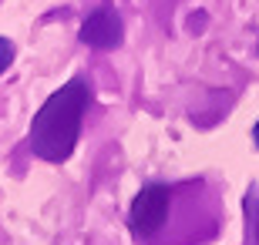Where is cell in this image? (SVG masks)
<instances>
[{
    "label": "cell",
    "instance_id": "obj_1",
    "mask_svg": "<svg viewBox=\"0 0 259 245\" xmlns=\"http://www.w3.org/2000/svg\"><path fill=\"white\" fill-rule=\"evenodd\" d=\"M91 104V81L88 77H71L61 91L40 104V111L30 121L27 144L30 151L44 161H67L81 138V118Z\"/></svg>",
    "mask_w": 259,
    "mask_h": 245
},
{
    "label": "cell",
    "instance_id": "obj_2",
    "mask_svg": "<svg viewBox=\"0 0 259 245\" xmlns=\"http://www.w3.org/2000/svg\"><path fill=\"white\" fill-rule=\"evenodd\" d=\"M168 205H172V191L165 185H145L132 202L128 212V225H132L135 238H152L168 218Z\"/></svg>",
    "mask_w": 259,
    "mask_h": 245
},
{
    "label": "cell",
    "instance_id": "obj_3",
    "mask_svg": "<svg viewBox=\"0 0 259 245\" xmlns=\"http://www.w3.org/2000/svg\"><path fill=\"white\" fill-rule=\"evenodd\" d=\"M121 40H125V24L118 17V10H111V7L91 10L84 17V24H81V44H88L95 51H111Z\"/></svg>",
    "mask_w": 259,
    "mask_h": 245
},
{
    "label": "cell",
    "instance_id": "obj_4",
    "mask_svg": "<svg viewBox=\"0 0 259 245\" xmlns=\"http://www.w3.org/2000/svg\"><path fill=\"white\" fill-rule=\"evenodd\" d=\"M246 218H249L252 235H256V242H259V191H249V195H246Z\"/></svg>",
    "mask_w": 259,
    "mask_h": 245
},
{
    "label": "cell",
    "instance_id": "obj_5",
    "mask_svg": "<svg viewBox=\"0 0 259 245\" xmlns=\"http://www.w3.org/2000/svg\"><path fill=\"white\" fill-rule=\"evenodd\" d=\"M14 64V40L10 37H0V74Z\"/></svg>",
    "mask_w": 259,
    "mask_h": 245
},
{
    "label": "cell",
    "instance_id": "obj_6",
    "mask_svg": "<svg viewBox=\"0 0 259 245\" xmlns=\"http://www.w3.org/2000/svg\"><path fill=\"white\" fill-rule=\"evenodd\" d=\"M252 141L259 144V121H256V128H252Z\"/></svg>",
    "mask_w": 259,
    "mask_h": 245
}]
</instances>
